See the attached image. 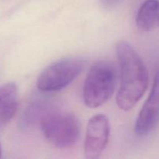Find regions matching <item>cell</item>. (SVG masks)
Instances as JSON below:
<instances>
[{
	"mask_svg": "<svg viewBox=\"0 0 159 159\" xmlns=\"http://www.w3.org/2000/svg\"><path fill=\"white\" fill-rule=\"evenodd\" d=\"M110 133V121L106 115L99 113L90 118L84 142L85 158L96 159L100 157L108 144Z\"/></svg>",
	"mask_w": 159,
	"mask_h": 159,
	"instance_id": "5",
	"label": "cell"
},
{
	"mask_svg": "<svg viewBox=\"0 0 159 159\" xmlns=\"http://www.w3.org/2000/svg\"><path fill=\"white\" fill-rule=\"evenodd\" d=\"M116 69L107 61H98L90 68L85 82L84 103L89 108H97L109 100L116 87Z\"/></svg>",
	"mask_w": 159,
	"mask_h": 159,
	"instance_id": "2",
	"label": "cell"
},
{
	"mask_svg": "<svg viewBox=\"0 0 159 159\" xmlns=\"http://www.w3.org/2000/svg\"><path fill=\"white\" fill-rule=\"evenodd\" d=\"M124 0H99L101 5L106 9H111L115 7Z\"/></svg>",
	"mask_w": 159,
	"mask_h": 159,
	"instance_id": "10",
	"label": "cell"
},
{
	"mask_svg": "<svg viewBox=\"0 0 159 159\" xmlns=\"http://www.w3.org/2000/svg\"><path fill=\"white\" fill-rule=\"evenodd\" d=\"M19 105L18 88L15 82L0 86V132L15 116Z\"/></svg>",
	"mask_w": 159,
	"mask_h": 159,
	"instance_id": "8",
	"label": "cell"
},
{
	"mask_svg": "<svg viewBox=\"0 0 159 159\" xmlns=\"http://www.w3.org/2000/svg\"><path fill=\"white\" fill-rule=\"evenodd\" d=\"M116 49L120 69L116 104L120 110L128 111L136 105L147 90L148 71L144 61L130 43L120 41Z\"/></svg>",
	"mask_w": 159,
	"mask_h": 159,
	"instance_id": "1",
	"label": "cell"
},
{
	"mask_svg": "<svg viewBox=\"0 0 159 159\" xmlns=\"http://www.w3.org/2000/svg\"><path fill=\"white\" fill-rule=\"evenodd\" d=\"M85 59L79 57L62 58L53 62L39 75L37 87L41 93L61 91L72 83L83 71Z\"/></svg>",
	"mask_w": 159,
	"mask_h": 159,
	"instance_id": "4",
	"label": "cell"
},
{
	"mask_svg": "<svg viewBox=\"0 0 159 159\" xmlns=\"http://www.w3.org/2000/svg\"><path fill=\"white\" fill-rule=\"evenodd\" d=\"M1 154H2V149H1V145H0V158H1Z\"/></svg>",
	"mask_w": 159,
	"mask_h": 159,
	"instance_id": "11",
	"label": "cell"
},
{
	"mask_svg": "<svg viewBox=\"0 0 159 159\" xmlns=\"http://www.w3.org/2000/svg\"><path fill=\"white\" fill-rule=\"evenodd\" d=\"M159 125V71L155 75L152 89L136 120L134 131L138 136H146Z\"/></svg>",
	"mask_w": 159,
	"mask_h": 159,
	"instance_id": "6",
	"label": "cell"
},
{
	"mask_svg": "<svg viewBox=\"0 0 159 159\" xmlns=\"http://www.w3.org/2000/svg\"><path fill=\"white\" fill-rule=\"evenodd\" d=\"M40 128L47 141L57 148H68L79 141L81 127L72 113L54 108L41 120Z\"/></svg>",
	"mask_w": 159,
	"mask_h": 159,
	"instance_id": "3",
	"label": "cell"
},
{
	"mask_svg": "<svg viewBox=\"0 0 159 159\" xmlns=\"http://www.w3.org/2000/svg\"><path fill=\"white\" fill-rule=\"evenodd\" d=\"M55 108L54 102L44 95L33 98L22 113L19 120V128L23 131L30 130L40 124L41 120L51 110Z\"/></svg>",
	"mask_w": 159,
	"mask_h": 159,
	"instance_id": "7",
	"label": "cell"
},
{
	"mask_svg": "<svg viewBox=\"0 0 159 159\" xmlns=\"http://www.w3.org/2000/svg\"><path fill=\"white\" fill-rule=\"evenodd\" d=\"M136 25L145 32L159 29V0H145L141 4L137 13Z\"/></svg>",
	"mask_w": 159,
	"mask_h": 159,
	"instance_id": "9",
	"label": "cell"
}]
</instances>
